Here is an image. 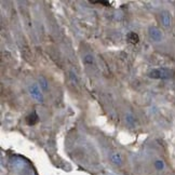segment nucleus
I'll list each match as a JSON object with an SVG mask.
<instances>
[{
	"label": "nucleus",
	"mask_w": 175,
	"mask_h": 175,
	"mask_svg": "<svg viewBox=\"0 0 175 175\" xmlns=\"http://www.w3.org/2000/svg\"><path fill=\"white\" fill-rule=\"evenodd\" d=\"M172 76V71L169 69H155L149 73V77L156 79H166Z\"/></svg>",
	"instance_id": "nucleus-1"
},
{
	"label": "nucleus",
	"mask_w": 175,
	"mask_h": 175,
	"mask_svg": "<svg viewBox=\"0 0 175 175\" xmlns=\"http://www.w3.org/2000/svg\"><path fill=\"white\" fill-rule=\"evenodd\" d=\"M38 116L36 115V112H33L31 115L27 116V118H26V122H27L28 126H34L38 122Z\"/></svg>",
	"instance_id": "nucleus-2"
},
{
	"label": "nucleus",
	"mask_w": 175,
	"mask_h": 175,
	"mask_svg": "<svg viewBox=\"0 0 175 175\" xmlns=\"http://www.w3.org/2000/svg\"><path fill=\"white\" fill-rule=\"evenodd\" d=\"M126 39H128V41H129L130 43L135 44L138 42L140 37H138V35L135 34V33H130V34H128V36H126Z\"/></svg>",
	"instance_id": "nucleus-3"
},
{
	"label": "nucleus",
	"mask_w": 175,
	"mask_h": 175,
	"mask_svg": "<svg viewBox=\"0 0 175 175\" xmlns=\"http://www.w3.org/2000/svg\"><path fill=\"white\" fill-rule=\"evenodd\" d=\"M112 160L114 161V163H116V164H121V157L119 154H115V155H112Z\"/></svg>",
	"instance_id": "nucleus-4"
},
{
	"label": "nucleus",
	"mask_w": 175,
	"mask_h": 175,
	"mask_svg": "<svg viewBox=\"0 0 175 175\" xmlns=\"http://www.w3.org/2000/svg\"><path fill=\"white\" fill-rule=\"evenodd\" d=\"M93 3H102V5H105L106 7L107 5H109V3L106 2V1H93Z\"/></svg>",
	"instance_id": "nucleus-5"
}]
</instances>
